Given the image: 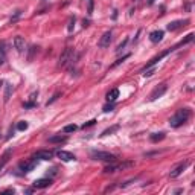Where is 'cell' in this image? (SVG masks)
I'll return each instance as SVG.
<instances>
[{
	"instance_id": "cell-1",
	"label": "cell",
	"mask_w": 195,
	"mask_h": 195,
	"mask_svg": "<svg viewBox=\"0 0 195 195\" xmlns=\"http://www.w3.org/2000/svg\"><path fill=\"white\" fill-rule=\"evenodd\" d=\"M190 115H192V111H190L189 108H180V110L169 119V125H171L172 128H178V127H181L183 124H186V122L189 121Z\"/></svg>"
},
{
	"instance_id": "cell-2",
	"label": "cell",
	"mask_w": 195,
	"mask_h": 195,
	"mask_svg": "<svg viewBox=\"0 0 195 195\" xmlns=\"http://www.w3.org/2000/svg\"><path fill=\"white\" fill-rule=\"evenodd\" d=\"M76 60V53H75V49L73 47H67L64 49V52L60 55V60H58V67H69L70 64H73Z\"/></svg>"
},
{
	"instance_id": "cell-3",
	"label": "cell",
	"mask_w": 195,
	"mask_h": 195,
	"mask_svg": "<svg viewBox=\"0 0 195 195\" xmlns=\"http://www.w3.org/2000/svg\"><path fill=\"white\" fill-rule=\"evenodd\" d=\"M90 157L93 160H99V162H107V163H113L116 162V156L111 154V152H107V151H91L90 152Z\"/></svg>"
},
{
	"instance_id": "cell-4",
	"label": "cell",
	"mask_w": 195,
	"mask_h": 195,
	"mask_svg": "<svg viewBox=\"0 0 195 195\" xmlns=\"http://www.w3.org/2000/svg\"><path fill=\"white\" fill-rule=\"evenodd\" d=\"M131 166H133V162H125V163H118V165H115V162H113V165H108V166L104 168V172L105 174H113V172L124 171L125 168H131Z\"/></svg>"
},
{
	"instance_id": "cell-5",
	"label": "cell",
	"mask_w": 195,
	"mask_h": 195,
	"mask_svg": "<svg viewBox=\"0 0 195 195\" xmlns=\"http://www.w3.org/2000/svg\"><path fill=\"white\" fill-rule=\"evenodd\" d=\"M187 166H189V160H184V162L178 163V165H177V166H175V168H174V169L169 172V177H171V178H177V177H178V175H180V174H181V172H183V171H184Z\"/></svg>"
},
{
	"instance_id": "cell-6",
	"label": "cell",
	"mask_w": 195,
	"mask_h": 195,
	"mask_svg": "<svg viewBox=\"0 0 195 195\" xmlns=\"http://www.w3.org/2000/svg\"><path fill=\"white\" fill-rule=\"evenodd\" d=\"M166 90H168V85H166V84H160V85H159V87H156V88L152 90V93L149 94V101H156L157 98L163 96Z\"/></svg>"
},
{
	"instance_id": "cell-7",
	"label": "cell",
	"mask_w": 195,
	"mask_h": 195,
	"mask_svg": "<svg viewBox=\"0 0 195 195\" xmlns=\"http://www.w3.org/2000/svg\"><path fill=\"white\" fill-rule=\"evenodd\" d=\"M111 37H113L111 31H107V32H105V34L101 37V40H99V43H98V46H99V47H102V49L108 47V46H110V43H111Z\"/></svg>"
},
{
	"instance_id": "cell-8",
	"label": "cell",
	"mask_w": 195,
	"mask_h": 195,
	"mask_svg": "<svg viewBox=\"0 0 195 195\" xmlns=\"http://www.w3.org/2000/svg\"><path fill=\"white\" fill-rule=\"evenodd\" d=\"M186 25H189V20H187V19H186V20H175V22H171V23L168 25V31L174 32V31H177V29H180V28H184Z\"/></svg>"
},
{
	"instance_id": "cell-9",
	"label": "cell",
	"mask_w": 195,
	"mask_h": 195,
	"mask_svg": "<svg viewBox=\"0 0 195 195\" xmlns=\"http://www.w3.org/2000/svg\"><path fill=\"white\" fill-rule=\"evenodd\" d=\"M14 47L17 49L19 53H23V52L26 50V41H25V38L20 37V35H17V37L14 38Z\"/></svg>"
},
{
	"instance_id": "cell-10",
	"label": "cell",
	"mask_w": 195,
	"mask_h": 195,
	"mask_svg": "<svg viewBox=\"0 0 195 195\" xmlns=\"http://www.w3.org/2000/svg\"><path fill=\"white\" fill-rule=\"evenodd\" d=\"M35 166H37V162H35V159H32V160L22 162L19 168H20L23 172H31V171H34V169H35Z\"/></svg>"
},
{
	"instance_id": "cell-11",
	"label": "cell",
	"mask_w": 195,
	"mask_h": 195,
	"mask_svg": "<svg viewBox=\"0 0 195 195\" xmlns=\"http://www.w3.org/2000/svg\"><path fill=\"white\" fill-rule=\"evenodd\" d=\"M32 157L34 159H40V160H50L53 157V152L52 151H46V149H40V151L34 152Z\"/></svg>"
},
{
	"instance_id": "cell-12",
	"label": "cell",
	"mask_w": 195,
	"mask_h": 195,
	"mask_svg": "<svg viewBox=\"0 0 195 195\" xmlns=\"http://www.w3.org/2000/svg\"><path fill=\"white\" fill-rule=\"evenodd\" d=\"M50 184H52V178L50 177H47V178H38V180L34 181V187H37V189H44V187H49Z\"/></svg>"
},
{
	"instance_id": "cell-13",
	"label": "cell",
	"mask_w": 195,
	"mask_h": 195,
	"mask_svg": "<svg viewBox=\"0 0 195 195\" xmlns=\"http://www.w3.org/2000/svg\"><path fill=\"white\" fill-rule=\"evenodd\" d=\"M56 157H58V159H61L63 162H72V160H76V157H75L72 152H69V151H63V149L56 151Z\"/></svg>"
},
{
	"instance_id": "cell-14",
	"label": "cell",
	"mask_w": 195,
	"mask_h": 195,
	"mask_svg": "<svg viewBox=\"0 0 195 195\" xmlns=\"http://www.w3.org/2000/svg\"><path fill=\"white\" fill-rule=\"evenodd\" d=\"M163 35H165L163 31H154V32L149 34V40H151L152 43H159V41L163 40Z\"/></svg>"
},
{
	"instance_id": "cell-15",
	"label": "cell",
	"mask_w": 195,
	"mask_h": 195,
	"mask_svg": "<svg viewBox=\"0 0 195 195\" xmlns=\"http://www.w3.org/2000/svg\"><path fill=\"white\" fill-rule=\"evenodd\" d=\"M192 40H193V34H189V35H186V38H183L181 41H178V43H177L174 47H171V49H172V50H175V49H178V47H181V46H186V44H187V43H190Z\"/></svg>"
},
{
	"instance_id": "cell-16",
	"label": "cell",
	"mask_w": 195,
	"mask_h": 195,
	"mask_svg": "<svg viewBox=\"0 0 195 195\" xmlns=\"http://www.w3.org/2000/svg\"><path fill=\"white\" fill-rule=\"evenodd\" d=\"M49 143H64L67 142V136H61V134H56V136H52L47 139Z\"/></svg>"
},
{
	"instance_id": "cell-17",
	"label": "cell",
	"mask_w": 195,
	"mask_h": 195,
	"mask_svg": "<svg viewBox=\"0 0 195 195\" xmlns=\"http://www.w3.org/2000/svg\"><path fill=\"white\" fill-rule=\"evenodd\" d=\"M118 96H119V90L118 88H113V90H110L108 93H107V101L108 102H115L116 99H118Z\"/></svg>"
},
{
	"instance_id": "cell-18",
	"label": "cell",
	"mask_w": 195,
	"mask_h": 195,
	"mask_svg": "<svg viewBox=\"0 0 195 195\" xmlns=\"http://www.w3.org/2000/svg\"><path fill=\"white\" fill-rule=\"evenodd\" d=\"M165 139V133L163 131H160V133H154V134H151L149 136V140L152 142V143H157V142H160V140H163Z\"/></svg>"
},
{
	"instance_id": "cell-19",
	"label": "cell",
	"mask_w": 195,
	"mask_h": 195,
	"mask_svg": "<svg viewBox=\"0 0 195 195\" xmlns=\"http://www.w3.org/2000/svg\"><path fill=\"white\" fill-rule=\"evenodd\" d=\"M11 93H12V85H11V84H6V85H5V98H3V101H5V102H8V101H9Z\"/></svg>"
},
{
	"instance_id": "cell-20",
	"label": "cell",
	"mask_w": 195,
	"mask_h": 195,
	"mask_svg": "<svg viewBox=\"0 0 195 195\" xmlns=\"http://www.w3.org/2000/svg\"><path fill=\"white\" fill-rule=\"evenodd\" d=\"M119 128H121L119 125H113V127H110V128H107V130H104L101 136H110V134H113V133H116V131H118Z\"/></svg>"
},
{
	"instance_id": "cell-21",
	"label": "cell",
	"mask_w": 195,
	"mask_h": 195,
	"mask_svg": "<svg viewBox=\"0 0 195 195\" xmlns=\"http://www.w3.org/2000/svg\"><path fill=\"white\" fill-rule=\"evenodd\" d=\"M37 52H38V47H37V46H32V47L29 49V55H28V61H29V63L34 60V55H35Z\"/></svg>"
},
{
	"instance_id": "cell-22",
	"label": "cell",
	"mask_w": 195,
	"mask_h": 195,
	"mask_svg": "<svg viewBox=\"0 0 195 195\" xmlns=\"http://www.w3.org/2000/svg\"><path fill=\"white\" fill-rule=\"evenodd\" d=\"M9 156H11V149H8L3 156H2V162H0V168H3V165L9 160Z\"/></svg>"
},
{
	"instance_id": "cell-23",
	"label": "cell",
	"mask_w": 195,
	"mask_h": 195,
	"mask_svg": "<svg viewBox=\"0 0 195 195\" xmlns=\"http://www.w3.org/2000/svg\"><path fill=\"white\" fill-rule=\"evenodd\" d=\"M28 127H29V124L26 121H22V122L17 124V130L19 131H25V130H28Z\"/></svg>"
},
{
	"instance_id": "cell-24",
	"label": "cell",
	"mask_w": 195,
	"mask_h": 195,
	"mask_svg": "<svg viewBox=\"0 0 195 195\" xmlns=\"http://www.w3.org/2000/svg\"><path fill=\"white\" fill-rule=\"evenodd\" d=\"M93 8H94V0H87V12H88V15L93 14Z\"/></svg>"
},
{
	"instance_id": "cell-25",
	"label": "cell",
	"mask_w": 195,
	"mask_h": 195,
	"mask_svg": "<svg viewBox=\"0 0 195 195\" xmlns=\"http://www.w3.org/2000/svg\"><path fill=\"white\" fill-rule=\"evenodd\" d=\"M127 58H130V55H125V56H122V58H119V60H118L116 63H113V64H111V69H115V67H118L119 64H122V63H124V61H125Z\"/></svg>"
},
{
	"instance_id": "cell-26",
	"label": "cell",
	"mask_w": 195,
	"mask_h": 195,
	"mask_svg": "<svg viewBox=\"0 0 195 195\" xmlns=\"http://www.w3.org/2000/svg\"><path fill=\"white\" fill-rule=\"evenodd\" d=\"M60 96H61V93H60V91H56V93H55V94H53V96L50 98V99L47 101V104H46V105H50V104H53V102H55V101L58 99Z\"/></svg>"
},
{
	"instance_id": "cell-27",
	"label": "cell",
	"mask_w": 195,
	"mask_h": 195,
	"mask_svg": "<svg viewBox=\"0 0 195 195\" xmlns=\"http://www.w3.org/2000/svg\"><path fill=\"white\" fill-rule=\"evenodd\" d=\"M75 22H76V20H75V17H72V19H70V22H69L67 31H69L70 34H72V32H73V29H75Z\"/></svg>"
},
{
	"instance_id": "cell-28",
	"label": "cell",
	"mask_w": 195,
	"mask_h": 195,
	"mask_svg": "<svg viewBox=\"0 0 195 195\" xmlns=\"http://www.w3.org/2000/svg\"><path fill=\"white\" fill-rule=\"evenodd\" d=\"M113 108H115V104H113V102H110V104H107V105H104V108H102V110H104L105 113H108V111H111Z\"/></svg>"
},
{
	"instance_id": "cell-29",
	"label": "cell",
	"mask_w": 195,
	"mask_h": 195,
	"mask_svg": "<svg viewBox=\"0 0 195 195\" xmlns=\"http://www.w3.org/2000/svg\"><path fill=\"white\" fill-rule=\"evenodd\" d=\"M76 130V125H67L64 127V133H73Z\"/></svg>"
},
{
	"instance_id": "cell-30",
	"label": "cell",
	"mask_w": 195,
	"mask_h": 195,
	"mask_svg": "<svg viewBox=\"0 0 195 195\" xmlns=\"http://www.w3.org/2000/svg\"><path fill=\"white\" fill-rule=\"evenodd\" d=\"M127 43H128V38H125V40H124V41H122V43H121V44L118 46V49H116V52H121V50H122V49H124V47L127 46Z\"/></svg>"
},
{
	"instance_id": "cell-31",
	"label": "cell",
	"mask_w": 195,
	"mask_h": 195,
	"mask_svg": "<svg viewBox=\"0 0 195 195\" xmlns=\"http://www.w3.org/2000/svg\"><path fill=\"white\" fill-rule=\"evenodd\" d=\"M35 105H37V104H35V101H29V102H25V104H23V107H25V108H34Z\"/></svg>"
},
{
	"instance_id": "cell-32",
	"label": "cell",
	"mask_w": 195,
	"mask_h": 195,
	"mask_svg": "<svg viewBox=\"0 0 195 195\" xmlns=\"http://www.w3.org/2000/svg\"><path fill=\"white\" fill-rule=\"evenodd\" d=\"M94 124H96V121H94V119H91V121H88V122H85V124L82 125V128L85 130V128H88V127H91V125H94Z\"/></svg>"
},
{
	"instance_id": "cell-33",
	"label": "cell",
	"mask_w": 195,
	"mask_h": 195,
	"mask_svg": "<svg viewBox=\"0 0 195 195\" xmlns=\"http://www.w3.org/2000/svg\"><path fill=\"white\" fill-rule=\"evenodd\" d=\"M49 174H50V178H52L53 175H56V168H52V169H49V171H47V175H49Z\"/></svg>"
},
{
	"instance_id": "cell-34",
	"label": "cell",
	"mask_w": 195,
	"mask_h": 195,
	"mask_svg": "<svg viewBox=\"0 0 195 195\" xmlns=\"http://www.w3.org/2000/svg\"><path fill=\"white\" fill-rule=\"evenodd\" d=\"M3 47H5V44H3V43H0V52H2V53L5 52V49H3Z\"/></svg>"
},
{
	"instance_id": "cell-35",
	"label": "cell",
	"mask_w": 195,
	"mask_h": 195,
	"mask_svg": "<svg viewBox=\"0 0 195 195\" xmlns=\"http://www.w3.org/2000/svg\"><path fill=\"white\" fill-rule=\"evenodd\" d=\"M154 2H156V0H148V5H152Z\"/></svg>"
},
{
	"instance_id": "cell-36",
	"label": "cell",
	"mask_w": 195,
	"mask_h": 195,
	"mask_svg": "<svg viewBox=\"0 0 195 195\" xmlns=\"http://www.w3.org/2000/svg\"><path fill=\"white\" fill-rule=\"evenodd\" d=\"M2 85H3V81H2V79H0V88H2Z\"/></svg>"
},
{
	"instance_id": "cell-37",
	"label": "cell",
	"mask_w": 195,
	"mask_h": 195,
	"mask_svg": "<svg viewBox=\"0 0 195 195\" xmlns=\"http://www.w3.org/2000/svg\"><path fill=\"white\" fill-rule=\"evenodd\" d=\"M2 63H3V60H2V58H0V64H2Z\"/></svg>"
}]
</instances>
